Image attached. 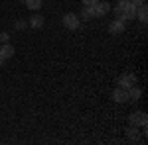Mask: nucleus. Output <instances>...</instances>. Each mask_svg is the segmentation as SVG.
Segmentation results:
<instances>
[{
    "mask_svg": "<svg viewBox=\"0 0 148 145\" xmlns=\"http://www.w3.org/2000/svg\"><path fill=\"white\" fill-rule=\"evenodd\" d=\"M111 12V4L109 2H95L93 6H85V12H83V18H103L105 14Z\"/></svg>",
    "mask_w": 148,
    "mask_h": 145,
    "instance_id": "1",
    "label": "nucleus"
},
{
    "mask_svg": "<svg viewBox=\"0 0 148 145\" xmlns=\"http://www.w3.org/2000/svg\"><path fill=\"white\" fill-rule=\"evenodd\" d=\"M61 22H63V26H65L67 30H77V28H79V16L73 14V12H67V14L61 18Z\"/></svg>",
    "mask_w": 148,
    "mask_h": 145,
    "instance_id": "2",
    "label": "nucleus"
},
{
    "mask_svg": "<svg viewBox=\"0 0 148 145\" xmlns=\"http://www.w3.org/2000/svg\"><path fill=\"white\" fill-rule=\"evenodd\" d=\"M128 122H130V125H134V127H146L148 118H146L144 112H134V114H130Z\"/></svg>",
    "mask_w": 148,
    "mask_h": 145,
    "instance_id": "3",
    "label": "nucleus"
},
{
    "mask_svg": "<svg viewBox=\"0 0 148 145\" xmlns=\"http://www.w3.org/2000/svg\"><path fill=\"white\" fill-rule=\"evenodd\" d=\"M113 100L114 102H130L128 100V88L116 86V88L113 90Z\"/></svg>",
    "mask_w": 148,
    "mask_h": 145,
    "instance_id": "4",
    "label": "nucleus"
},
{
    "mask_svg": "<svg viewBox=\"0 0 148 145\" xmlns=\"http://www.w3.org/2000/svg\"><path fill=\"white\" fill-rule=\"evenodd\" d=\"M132 84H136V77L132 73H126L119 78V86H123V88H130Z\"/></svg>",
    "mask_w": 148,
    "mask_h": 145,
    "instance_id": "5",
    "label": "nucleus"
},
{
    "mask_svg": "<svg viewBox=\"0 0 148 145\" xmlns=\"http://www.w3.org/2000/svg\"><path fill=\"white\" fill-rule=\"evenodd\" d=\"M109 32H111L113 35H116V34H123V32H125V22L116 18V20H114V22L111 24V26H109Z\"/></svg>",
    "mask_w": 148,
    "mask_h": 145,
    "instance_id": "6",
    "label": "nucleus"
},
{
    "mask_svg": "<svg viewBox=\"0 0 148 145\" xmlns=\"http://www.w3.org/2000/svg\"><path fill=\"white\" fill-rule=\"evenodd\" d=\"M0 55L4 57V59H10V57L14 55V47H12L10 43H4L0 47Z\"/></svg>",
    "mask_w": 148,
    "mask_h": 145,
    "instance_id": "7",
    "label": "nucleus"
},
{
    "mask_svg": "<svg viewBox=\"0 0 148 145\" xmlns=\"http://www.w3.org/2000/svg\"><path fill=\"white\" fill-rule=\"evenodd\" d=\"M140 94H142V90L138 88L136 84H132V86L128 88V100H138V98H140Z\"/></svg>",
    "mask_w": 148,
    "mask_h": 145,
    "instance_id": "8",
    "label": "nucleus"
},
{
    "mask_svg": "<svg viewBox=\"0 0 148 145\" xmlns=\"http://www.w3.org/2000/svg\"><path fill=\"white\" fill-rule=\"evenodd\" d=\"M22 2L26 4V8H30V10H40L42 4H44V0H22Z\"/></svg>",
    "mask_w": 148,
    "mask_h": 145,
    "instance_id": "9",
    "label": "nucleus"
},
{
    "mask_svg": "<svg viewBox=\"0 0 148 145\" xmlns=\"http://www.w3.org/2000/svg\"><path fill=\"white\" fill-rule=\"evenodd\" d=\"M30 26H32V28H36V30H40V28L44 26V18H42L40 14H34V16L30 18Z\"/></svg>",
    "mask_w": 148,
    "mask_h": 145,
    "instance_id": "10",
    "label": "nucleus"
},
{
    "mask_svg": "<svg viewBox=\"0 0 148 145\" xmlns=\"http://www.w3.org/2000/svg\"><path fill=\"white\" fill-rule=\"evenodd\" d=\"M146 12H148V8H146V4H142V6H138L136 8V18H138V22H146Z\"/></svg>",
    "mask_w": 148,
    "mask_h": 145,
    "instance_id": "11",
    "label": "nucleus"
},
{
    "mask_svg": "<svg viewBox=\"0 0 148 145\" xmlns=\"http://www.w3.org/2000/svg\"><path fill=\"white\" fill-rule=\"evenodd\" d=\"M136 135H138V127L130 125V127L126 129V137H128V139H136Z\"/></svg>",
    "mask_w": 148,
    "mask_h": 145,
    "instance_id": "12",
    "label": "nucleus"
},
{
    "mask_svg": "<svg viewBox=\"0 0 148 145\" xmlns=\"http://www.w3.org/2000/svg\"><path fill=\"white\" fill-rule=\"evenodd\" d=\"M128 2H130L134 8H138V6H142V4H144V0H128Z\"/></svg>",
    "mask_w": 148,
    "mask_h": 145,
    "instance_id": "13",
    "label": "nucleus"
},
{
    "mask_svg": "<svg viewBox=\"0 0 148 145\" xmlns=\"http://www.w3.org/2000/svg\"><path fill=\"white\" fill-rule=\"evenodd\" d=\"M0 41H2V43H8V34H6V32L0 34Z\"/></svg>",
    "mask_w": 148,
    "mask_h": 145,
    "instance_id": "14",
    "label": "nucleus"
},
{
    "mask_svg": "<svg viewBox=\"0 0 148 145\" xmlns=\"http://www.w3.org/2000/svg\"><path fill=\"white\" fill-rule=\"evenodd\" d=\"M81 2H83L85 6H93V4H95V2H99V0H81Z\"/></svg>",
    "mask_w": 148,
    "mask_h": 145,
    "instance_id": "15",
    "label": "nucleus"
},
{
    "mask_svg": "<svg viewBox=\"0 0 148 145\" xmlns=\"http://www.w3.org/2000/svg\"><path fill=\"white\" fill-rule=\"evenodd\" d=\"M16 28H18V30H22V28H24V20H18V24H16Z\"/></svg>",
    "mask_w": 148,
    "mask_h": 145,
    "instance_id": "16",
    "label": "nucleus"
},
{
    "mask_svg": "<svg viewBox=\"0 0 148 145\" xmlns=\"http://www.w3.org/2000/svg\"><path fill=\"white\" fill-rule=\"evenodd\" d=\"M4 61H6V59H4V57L0 55V65H4Z\"/></svg>",
    "mask_w": 148,
    "mask_h": 145,
    "instance_id": "17",
    "label": "nucleus"
},
{
    "mask_svg": "<svg viewBox=\"0 0 148 145\" xmlns=\"http://www.w3.org/2000/svg\"><path fill=\"white\" fill-rule=\"evenodd\" d=\"M123 2H126V0H123Z\"/></svg>",
    "mask_w": 148,
    "mask_h": 145,
    "instance_id": "18",
    "label": "nucleus"
}]
</instances>
